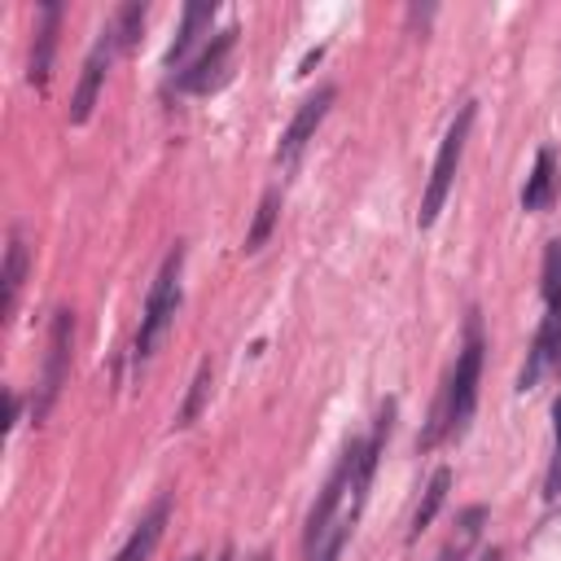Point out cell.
Here are the masks:
<instances>
[{"label":"cell","mask_w":561,"mask_h":561,"mask_svg":"<svg viewBox=\"0 0 561 561\" xmlns=\"http://www.w3.org/2000/svg\"><path fill=\"white\" fill-rule=\"evenodd\" d=\"M482 351H486V342H482V316H478V307H473V311L465 316V342H460L456 364H451V373H447V386H443V394H438V403H434L430 430L421 434V447H425V451L438 447V443H447V438H460V434L469 430L473 408H478Z\"/></svg>","instance_id":"1"},{"label":"cell","mask_w":561,"mask_h":561,"mask_svg":"<svg viewBox=\"0 0 561 561\" xmlns=\"http://www.w3.org/2000/svg\"><path fill=\"white\" fill-rule=\"evenodd\" d=\"M180 272H184V245L175 241V250L162 259L153 285H149V298H145V311H140V329H136V342H131V364L145 368V359L153 355V346L162 342V333L171 329L175 311H180Z\"/></svg>","instance_id":"2"},{"label":"cell","mask_w":561,"mask_h":561,"mask_svg":"<svg viewBox=\"0 0 561 561\" xmlns=\"http://www.w3.org/2000/svg\"><path fill=\"white\" fill-rule=\"evenodd\" d=\"M473 114H478L473 101H465V105L456 110V118H451L443 145H438V158H434V171H430V180H425L421 210H416V224H421V228H430V224L438 219V210H443V202H447V193H451L456 167H460V158H465V140H469V131H473Z\"/></svg>","instance_id":"3"},{"label":"cell","mask_w":561,"mask_h":561,"mask_svg":"<svg viewBox=\"0 0 561 561\" xmlns=\"http://www.w3.org/2000/svg\"><path fill=\"white\" fill-rule=\"evenodd\" d=\"M359 447H364V438H351V443L342 447V456H337V465H333L329 482L320 486V500H316V504H311V513H307V526H302V552H307V561H311V557L320 552V543L329 539L333 517H337V508H342V495L355 486Z\"/></svg>","instance_id":"4"},{"label":"cell","mask_w":561,"mask_h":561,"mask_svg":"<svg viewBox=\"0 0 561 561\" xmlns=\"http://www.w3.org/2000/svg\"><path fill=\"white\" fill-rule=\"evenodd\" d=\"M70 346H75V311H70V307H57V311H53V324H48L44 373H39V386H35V399H31V421H35V425L53 412V403H57L66 377H70Z\"/></svg>","instance_id":"5"},{"label":"cell","mask_w":561,"mask_h":561,"mask_svg":"<svg viewBox=\"0 0 561 561\" xmlns=\"http://www.w3.org/2000/svg\"><path fill=\"white\" fill-rule=\"evenodd\" d=\"M118 53V39H114V31L105 26L101 31V39L92 44V53H88V61H83V75H79V88H75V96H70V110H66V118L79 127V123H88V114H92V105H96V96H101V83H105V70H110V57Z\"/></svg>","instance_id":"6"},{"label":"cell","mask_w":561,"mask_h":561,"mask_svg":"<svg viewBox=\"0 0 561 561\" xmlns=\"http://www.w3.org/2000/svg\"><path fill=\"white\" fill-rule=\"evenodd\" d=\"M333 96H337V88L324 83V88H316V96H307V101L298 105V114L289 118V127H285V136H280V145H276V162H280V167H294V162H298V153H302L307 140L316 136V127L324 123Z\"/></svg>","instance_id":"7"},{"label":"cell","mask_w":561,"mask_h":561,"mask_svg":"<svg viewBox=\"0 0 561 561\" xmlns=\"http://www.w3.org/2000/svg\"><path fill=\"white\" fill-rule=\"evenodd\" d=\"M232 44H237V26H224V31H215V39L202 48V57L193 61V66H184L171 83L180 88V92H206L219 75H224V61H228V53H232Z\"/></svg>","instance_id":"8"},{"label":"cell","mask_w":561,"mask_h":561,"mask_svg":"<svg viewBox=\"0 0 561 561\" xmlns=\"http://www.w3.org/2000/svg\"><path fill=\"white\" fill-rule=\"evenodd\" d=\"M167 517H171V495L153 500V508L136 522V530L127 535V543L118 548V557H114V561H149V557H153V548H158V539H162V530H167Z\"/></svg>","instance_id":"9"},{"label":"cell","mask_w":561,"mask_h":561,"mask_svg":"<svg viewBox=\"0 0 561 561\" xmlns=\"http://www.w3.org/2000/svg\"><path fill=\"white\" fill-rule=\"evenodd\" d=\"M57 26H61V4H44L39 9V26H35V44H31V66L26 79L31 88H48V66H53V48H57Z\"/></svg>","instance_id":"10"},{"label":"cell","mask_w":561,"mask_h":561,"mask_svg":"<svg viewBox=\"0 0 561 561\" xmlns=\"http://www.w3.org/2000/svg\"><path fill=\"white\" fill-rule=\"evenodd\" d=\"M557 346H561V316H543V324H539V333H535V342H530V355H526V364H522V377H517V390H530L539 377H543V368H557Z\"/></svg>","instance_id":"11"},{"label":"cell","mask_w":561,"mask_h":561,"mask_svg":"<svg viewBox=\"0 0 561 561\" xmlns=\"http://www.w3.org/2000/svg\"><path fill=\"white\" fill-rule=\"evenodd\" d=\"M26 237L22 228H9V245H4V272H0V316L9 320L13 307H18V294H22V280H26Z\"/></svg>","instance_id":"12"},{"label":"cell","mask_w":561,"mask_h":561,"mask_svg":"<svg viewBox=\"0 0 561 561\" xmlns=\"http://www.w3.org/2000/svg\"><path fill=\"white\" fill-rule=\"evenodd\" d=\"M552 197H557V153L539 149L535 167L526 175V188H522V210H543V206H552Z\"/></svg>","instance_id":"13"},{"label":"cell","mask_w":561,"mask_h":561,"mask_svg":"<svg viewBox=\"0 0 561 561\" xmlns=\"http://www.w3.org/2000/svg\"><path fill=\"white\" fill-rule=\"evenodd\" d=\"M447 491H451V469H447V465H438V469L430 473V482H425V495H421V504H416V513H412V526H408V539H421V535L430 530V522L438 517V508H443V500H447Z\"/></svg>","instance_id":"14"},{"label":"cell","mask_w":561,"mask_h":561,"mask_svg":"<svg viewBox=\"0 0 561 561\" xmlns=\"http://www.w3.org/2000/svg\"><path fill=\"white\" fill-rule=\"evenodd\" d=\"M482 522H486V508H482V504L465 508V513L456 517V530H451L447 548L438 552V561H465V557H469V548H473V543H478V535H482Z\"/></svg>","instance_id":"15"},{"label":"cell","mask_w":561,"mask_h":561,"mask_svg":"<svg viewBox=\"0 0 561 561\" xmlns=\"http://www.w3.org/2000/svg\"><path fill=\"white\" fill-rule=\"evenodd\" d=\"M210 18H215V4H188V9H184V22H180V31H175V39H171V48H167V66H180V61H184V53L193 48L197 31L210 26Z\"/></svg>","instance_id":"16"},{"label":"cell","mask_w":561,"mask_h":561,"mask_svg":"<svg viewBox=\"0 0 561 561\" xmlns=\"http://www.w3.org/2000/svg\"><path fill=\"white\" fill-rule=\"evenodd\" d=\"M276 215H280V188H267L263 197H259V210H254V224H250V232H245V254H254V250H263L267 245V237H272V228H276Z\"/></svg>","instance_id":"17"},{"label":"cell","mask_w":561,"mask_h":561,"mask_svg":"<svg viewBox=\"0 0 561 561\" xmlns=\"http://www.w3.org/2000/svg\"><path fill=\"white\" fill-rule=\"evenodd\" d=\"M210 359H202L197 364V377L188 381V399H184V408H180V416H175V430H184V425H193L197 421V412L206 408V394H210Z\"/></svg>","instance_id":"18"},{"label":"cell","mask_w":561,"mask_h":561,"mask_svg":"<svg viewBox=\"0 0 561 561\" xmlns=\"http://www.w3.org/2000/svg\"><path fill=\"white\" fill-rule=\"evenodd\" d=\"M543 302H548V311L552 316H561V237L557 241H548V250H543Z\"/></svg>","instance_id":"19"},{"label":"cell","mask_w":561,"mask_h":561,"mask_svg":"<svg viewBox=\"0 0 561 561\" xmlns=\"http://www.w3.org/2000/svg\"><path fill=\"white\" fill-rule=\"evenodd\" d=\"M140 26H145V0H131V4H123V9L114 13V22H110V31H114L118 48H136V39H140Z\"/></svg>","instance_id":"20"},{"label":"cell","mask_w":561,"mask_h":561,"mask_svg":"<svg viewBox=\"0 0 561 561\" xmlns=\"http://www.w3.org/2000/svg\"><path fill=\"white\" fill-rule=\"evenodd\" d=\"M351 526H355V513H342V522L329 530V539L320 543V552H316L311 561H337L342 548H346V539H351Z\"/></svg>","instance_id":"21"},{"label":"cell","mask_w":561,"mask_h":561,"mask_svg":"<svg viewBox=\"0 0 561 561\" xmlns=\"http://www.w3.org/2000/svg\"><path fill=\"white\" fill-rule=\"evenodd\" d=\"M552 434H557V456H552L548 478H543V495H548V500H557V495H561V399L552 403Z\"/></svg>","instance_id":"22"},{"label":"cell","mask_w":561,"mask_h":561,"mask_svg":"<svg viewBox=\"0 0 561 561\" xmlns=\"http://www.w3.org/2000/svg\"><path fill=\"white\" fill-rule=\"evenodd\" d=\"M18 408H22V399H18L13 390H9V421H4V434H9L13 425H18Z\"/></svg>","instance_id":"23"},{"label":"cell","mask_w":561,"mask_h":561,"mask_svg":"<svg viewBox=\"0 0 561 561\" xmlns=\"http://www.w3.org/2000/svg\"><path fill=\"white\" fill-rule=\"evenodd\" d=\"M478 561H504V552H500V548H486V552H482Z\"/></svg>","instance_id":"24"},{"label":"cell","mask_w":561,"mask_h":561,"mask_svg":"<svg viewBox=\"0 0 561 561\" xmlns=\"http://www.w3.org/2000/svg\"><path fill=\"white\" fill-rule=\"evenodd\" d=\"M215 561H232V543H224V548H219V557H215Z\"/></svg>","instance_id":"25"},{"label":"cell","mask_w":561,"mask_h":561,"mask_svg":"<svg viewBox=\"0 0 561 561\" xmlns=\"http://www.w3.org/2000/svg\"><path fill=\"white\" fill-rule=\"evenodd\" d=\"M250 561H272V552H267V548H263V552H254V557H250Z\"/></svg>","instance_id":"26"},{"label":"cell","mask_w":561,"mask_h":561,"mask_svg":"<svg viewBox=\"0 0 561 561\" xmlns=\"http://www.w3.org/2000/svg\"><path fill=\"white\" fill-rule=\"evenodd\" d=\"M557 373H561V346H557Z\"/></svg>","instance_id":"27"},{"label":"cell","mask_w":561,"mask_h":561,"mask_svg":"<svg viewBox=\"0 0 561 561\" xmlns=\"http://www.w3.org/2000/svg\"><path fill=\"white\" fill-rule=\"evenodd\" d=\"M188 561H197V557H188Z\"/></svg>","instance_id":"28"}]
</instances>
